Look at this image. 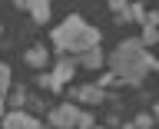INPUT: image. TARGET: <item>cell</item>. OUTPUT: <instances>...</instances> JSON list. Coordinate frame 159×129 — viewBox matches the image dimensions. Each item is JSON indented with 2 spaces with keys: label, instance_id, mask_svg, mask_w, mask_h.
I'll return each instance as SVG.
<instances>
[{
  "label": "cell",
  "instance_id": "9a60e30c",
  "mask_svg": "<svg viewBox=\"0 0 159 129\" xmlns=\"http://www.w3.org/2000/svg\"><path fill=\"white\" fill-rule=\"evenodd\" d=\"M149 126H152V119H149V116H139L136 119V129H149Z\"/></svg>",
  "mask_w": 159,
  "mask_h": 129
},
{
  "label": "cell",
  "instance_id": "8fae6325",
  "mask_svg": "<svg viewBox=\"0 0 159 129\" xmlns=\"http://www.w3.org/2000/svg\"><path fill=\"white\" fill-rule=\"evenodd\" d=\"M146 17H149V13L139 7V3H129V20H139V23H146Z\"/></svg>",
  "mask_w": 159,
  "mask_h": 129
},
{
  "label": "cell",
  "instance_id": "4fadbf2b",
  "mask_svg": "<svg viewBox=\"0 0 159 129\" xmlns=\"http://www.w3.org/2000/svg\"><path fill=\"white\" fill-rule=\"evenodd\" d=\"M0 86L3 89L10 86V66H0Z\"/></svg>",
  "mask_w": 159,
  "mask_h": 129
},
{
  "label": "cell",
  "instance_id": "2e32d148",
  "mask_svg": "<svg viewBox=\"0 0 159 129\" xmlns=\"http://www.w3.org/2000/svg\"><path fill=\"white\" fill-rule=\"evenodd\" d=\"M23 99H27V96H23V93H20V89H17V93H13V96H10V103H13V106H20V103H23Z\"/></svg>",
  "mask_w": 159,
  "mask_h": 129
},
{
  "label": "cell",
  "instance_id": "3957f363",
  "mask_svg": "<svg viewBox=\"0 0 159 129\" xmlns=\"http://www.w3.org/2000/svg\"><path fill=\"white\" fill-rule=\"evenodd\" d=\"M73 69H76V63H73V60H60L57 69H53V76H40V83H43L47 89H53V93H57V89H63V83H70Z\"/></svg>",
  "mask_w": 159,
  "mask_h": 129
},
{
  "label": "cell",
  "instance_id": "ac0fdd59",
  "mask_svg": "<svg viewBox=\"0 0 159 129\" xmlns=\"http://www.w3.org/2000/svg\"><path fill=\"white\" fill-rule=\"evenodd\" d=\"M126 129H133V126H126Z\"/></svg>",
  "mask_w": 159,
  "mask_h": 129
},
{
  "label": "cell",
  "instance_id": "7c38bea8",
  "mask_svg": "<svg viewBox=\"0 0 159 129\" xmlns=\"http://www.w3.org/2000/svg\"><path fill=\"white\" fill-rule=\"evenodd\" d=\"M113 83H119V79H116V73H106V76H99V79H96V86H103V89H106V86H113Z\"/></svg>",
  "mask_w": 159,
  "mask_h": 129
},
{
  "label": "cell",
  "instance_id": "5bb4252c",
  "mask_svg": "<svg viewBox=\"0 0 159 129\" xmlns=\"http://www.w3.org/2000/svg\"><path fill=\"white\" fill-rule=\"evenodd\" d=\"M76 129H93V116H89V113H83V116H80V126Z\"/></svg>",
  "mask_w": 159,
  "mask_h": 129
},
{
  "label": "cell",
  "instance_id": "8992f818",
  "mask_svg": "<svg viewBox=\"0 0 159 129\" xmlns=\"http://www.w3.org/2000/svg\"><path fill=\"white\" fill-rule=\"evenodd\" d=\"M20 10H30V17L37 23H50V3L47 0H27V3H17Z\"/></svg>",
  "mask_w": 159,
  "mask_h": 129
},
{
  "label": "cell",
  "instance_id": "277c9868",
  "mask_svg": "<svg viewBox=\"0 0 159 129\" xmlns=\"http://www.w3.org/2000/svg\"><path fill=\"white\" fill-rule=\"evenodd\" d=\"M80 116H83V113H80L73 103H63V106H57L50 113V122L57 129H73V126H80Z\"/></svg>",
  "mask_w": 159,
  "mask_h": 129
},
{
  "label": "cell",
  "instance_id": "6da1fadb",
  "mask_svg": "<svg viewBox=\"0 0 159 129\" xmlns=\"http://www.w3.org/2000/svg\"><path fill=\"white\" fill-rule=\"evenodd\" d=\"M109 66H113V73H116L119 83L139 86V83L146 79L149 69H159V63L146 53V43H143V40H123V43L113 50Z\"/></svg>",
  "mask_w": 159,
  "mask_h": 129
},
{
  "label": "cell",
  "instance_id": "e0dca14e",
  "mask_svg": "<svg viewBox=\"0 0 159 129\" xmlns=\"http://www.w3.org/2000/svg\"><path fill=\"white\" fill-rule=\"evenodd\" d=\"M156 116H159V103H156Z\"/></svg>",
  "mask_w": 159,
  "mask_h": 129
},
{
  "label": "cell",
  "instance_id": "7a4b0ae2",
  "mask_svg": "<svg viewBox=\"0 0 159 129\" xmlns=\"http://www.w3.org/2000/svg\"><path fill=\"white\" fill-rule=\"evenodd\" d=\"M53 47H57L60 53H76V56H83V53L99 47V30L73 13V17H66L53 30Z\"/></svg>",
  "mask_w": 159,
  "mask_h": 129
},
{
  "label": "cell",
  "instance_id": "9c48e42d",
  "mask_svg": "<svg viewBox=\"0 0 159 129\" xmlns=\"http://www.w3.org/2000/svg\"><path fill=\"white\" fill-rule=\"evenodd\" d=\"M80 63H83V66L86 69H96V66H103V50H89V53H83V56H80Z\"/></svg>",
  "mask_w": 159,
  "mask_h": 129
},
{
  "label": "cell",
  "instance_id": "5b68a950",
  "mask_svg": "<svg viewBox=\"0 0 159 129\" xmlns=\"http://www.w3.org/2000/svg\"><path fill=\"white\" fill-rule=\"evenodd\" d=\"M3 129H43V122H40L37 116H27V113H7V119H3Z\"/></svg>",
  "mask_w": 159,
  "mask_h": 129
},
{
  "label": "cell",
  "instance_id": "52a82bcc",
  "mask_svg": "<svg viewBox=\"0 0 159 129\" xmlns=\"http://www.w3.org/2000/svg\"><path fill=\"white\" fill-rule=\"evenodd\" d=\"M73 99L76 103H103V86H80L76 93H73Z\"/></svg>",
  "mask_w": 159,
  "mask_h": 129
},
{
  "label": "cell",
  "instance_id": "ba28073f",
  "mask_svg": "<svg viewBox=\"0 0 159 129\" xmlns=\"http://www.w3.org/2000/svg\"><path fill=\"white\" fill-rule=\"evenodd\" d=\"M23 60H27L30 66H47L50 53H47L43 47H30V50H23Z\"/></svg>",
  "mask_w": 159,
  "mask_h": 129
},
{
  "label": "cell",
  "instance_id": "30bf717a",
  "mask_svg": "<svg viewBox=\"0 0 159 129\" xmlns=\"http://www.w3.org/2000/svg\"><path fill=\"white\" fill-rule=\"evenodd\" d=\"M156 40H159V27L156 23H143V43L149 47V43H156Z\"/></svg>",
  "mask_w": 159,
  "mask_h": 129
}]
</instances>
